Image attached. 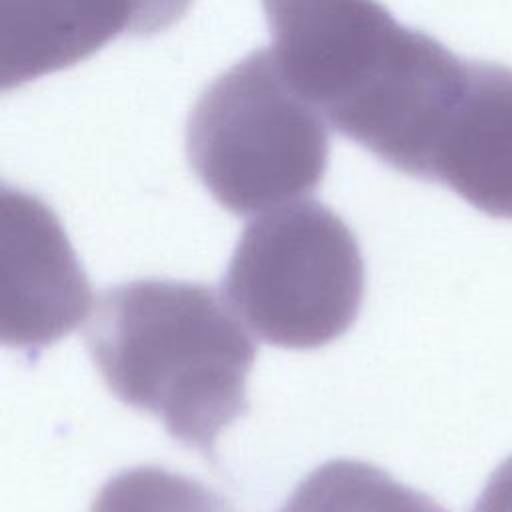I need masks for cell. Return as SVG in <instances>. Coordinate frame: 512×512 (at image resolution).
Segmentation results:
<instances>
[{
    "instance_id": "obj_9",
    "label": "cell",
    "mask_w": 512,
    "mask_h": 512,
    "mask_svg": "<svg viewBox=\"0 0 512 512\" xmlns=\"http://www.w3.org/2000/svg\"><path fill=\"white\" fill-rule=\"evenodd\" d=\"M90 512H236L216 492L160 466H136L112 476Z\"/></svg>"
},
{
    "instance_id": "obj_8",
    "label": "cell",
    "mask_w": 512,
    "mask_h": 512,
    "mask_svg": "<svg viewBox=\"0 0 512 512\" xmlns=\"http://www.w3.org/2000/svg\"><path fill=\"white\" fill-rule=\"evenodd\" d=\"M280 512H446L430 496L360 460H330L314 468Z\"/></svg>"
},
{
    "instance_id": "obj_4",
    "label": "cell",
    "mask_w": 512,
    "mask_h": 512,
    "mask_svg": "<svg viewBox=\"0 0 512 512\" xmlns=\"http://www.w3.org/2000/svg\"><path fill=\"white\" fill-rule=\"evenodd\" d=\"M466 78L468 60L396 22L328 102L322 118L394 170L432 182Z\"/></svg>"
},
{
    "instance_id": "obj_11",
    "label": "cell",
    "mask_w": 512,
    "mask_h": 512,
    "mask_svg": "<svg viewBox=\"0 0 512 512\" xmlns=\"http://www.w3.org/2000/svg\"><path fill=\"white\" fill-rule=\"evenodd\" d=\"M472 512H512V456L492 472Z\"/></svg>"
},
{
    "instance_id": "obj_10",
    "label": "cell",
    "mask_w": 512,
    "mask_h": 512,
    "mask_svg": "<svg viewBox=\"0 0 512 512\" xmlns=\"http://www.w3.org/2000/svg\"><path fill=\"white\" fill-rule=\"evenodd\" d=\"M192 0H132L134 36H152L178 22Z\"/></svg>"
},
{
    "instance_id": "obj_7",
    "label": "cell",
    "mask_w": 512,
    "mask_h": 512,
    "mask_svg": "<svg viewBox=\"0 0 512 512\" xmlns=\"http://www.w3.org/2000/svg\"><path fill=\"white\" fill-rule=\"evenodd\" d=\"M132 26V0H0L2 90L70 68Z\"/></svg>"
},
{
    "instance_id": "obj_3",
    "label": "cell",
    "mask_w": 512,
    "mask_h": 512,
    "mask_svg": "<svg viewBox=\"0 0 512 512\" xmlns=\"http://www.w3.org/2000/svg\"><path fill=\"white\" fill-rule=\"evenodd\" d=\"M226 300L272 346L312 350L358 318L364 260L348 224L328 206L298 200L252 220L230 258Z\"/></svg>"
},
{
    "instance_id": "obj_5",
    "label": "cell",
    "mask_w": 512,
    "mask_h": 512,
    "mask_svg": "<svg viewBox=\"0 0 512 512\" xmlns=\"http://www.w3.org/2000/svg\"><path fill=\"white\" fill-rule=\"evenodd\" d=\"M2 342L36 352L82 324L88 278L56 214L36 196L2 190Z\"/></svg>"
},
{
    "instance_id": "obj_2",
    "label": "cell",
    "mask_w": 512,
    "mask_h": 512,
    "mask_svg": "<svg viewBox=\"0 0 512 512\" xmlns=\"http://www.w3.org/2000/svg\"><path fill=\"white\" fill-rule=\"evenodd\" d=\"M190 168L238 216L298 202L322 182L328 130L268 50H254L198 98L186 126Z\"/></svg>"
},
{
    "instance_id": "obj_1",
    "label": "cell",
    "mask_w": 512,
    "mask_h": 512,
    "mask_svg": "<svg viewBox=\"0 0 512 512\" xmlns=\"http://www.w3.org/2000/svg\"><path fill=\"white\" fill-rule=\"evenodd\" d=\"M84 340L118 400L158 418L204 458H214L218 434L248 410L256 344L212 286L146 278L106 288Z\"/></svg>"
},
{
    "instance_id": "obj_6",
    "label": "cell",
    "mask_w": 512,
    "mask_h": 512,
    "mask_svg": "<svg viewBox=\"0 0 512 512\" xmlns=\"http://www.w3.org/2000/svg\"><path fill=\"white\" fill-rule=\"evenodd\" d=\"M432 182L448 186L488 216L512 218V68L468 64Z\"/></svg>"
}]
</instances>
